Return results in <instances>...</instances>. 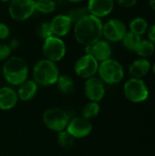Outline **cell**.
<instances>
[{"mask_svg": "<svg viewBox=\"0 0 155 156\" xmlns=\"http://www.w3.org/2000/svg\"><path fill=\"white\" fill-rule=\"evenodd\" d=\"M101 19L89 14L73 25L74 37L76 41L84 46H90L102 38Z\"/></svg>", "mask_w": 155, "mask_h": 156, "instance_id": "obj_1", "label": "cell"}, {"mask_svg": "<svg viewBox=\"0 0 155 156\" xmlns=\"http://www.w3.org/2000/svg\"><path fill=\"white\" fill-rule=\"evenodd\" d=\"M1 73L9 85L18 87L28 79L29 69L23 58L11 56L4 62Z\"/></svg>", "mask_w": 155, "mask_h": 156, "instance_id": "obj_2", "label": "cell"}, {"mask_svg": "<svg viewBox=\"0 0 155 156\" xmlns=\"http://www.w3.org/2000/svg\"><path fill=\"white\" fill-rule=\"evenodd\" d=\"M59 75V69L57 63L46 58L38 60L32 69V80L38 86L42 87L55 85Z\"/></svg>", "mask_w": 155, "mask_h": 156, "instance_id": "obj_3", "label": "cell"}, {"mask_svg": "<svg viewBox=\"0 0 155 156\" xmlns=\"http://www.w3.org/2000/svg\"><path fill=\"white\" fill-rule=\"evenodd\" d=\"M97 74L104 84L114 85L123 80L124 69L121 62L111 58L105 61L100 62Z\"/></svg>", "mask_w": 155, "mask_h": 156, "instance_id": "obj_4", "label": "cell"}, {"mask_svg": "<svg viewBox=\"0 0 155 156\" xmlns=\"http://www.w3.org/2000/svg\"><path fill=\"white\" fill-rule=\"evenodd\" d=\"M42 120L48 129L59 133L66 130L70 118L65 110L58 107H51L44 112Z\"/></svg>", "mask_w": 155, "mask_h": 156, "instance_id": "obj_5", "label": "cell"}, {"mask_svg": "<svg viewBox=\"0 0 155 156\" xmlns=\"http://www.w3.org/2000/svg\"><path fill=\"white\" fill-rule=\"evenodd\" d=\"M123 92L126 99L133 103L143 102L149 97V89L143 79H129L124 83Z\"/></svg>", "mask_w": 155, "mask_h": 156, "instance_id": "obj_6", "label": "cell"}, {"mask_svg": "<svg viewBox=\"0 0 155 156\" xmlns=\"http://www.w3.org/2000/svg\"><path fill=\"white\" fill-rule=\"evenodd\" d=\"M42 52L46 59L57 63L65 58L67 47L62 38L51 36L43 40Z\"/></svg>", "mask_w": 155, "mask_h": 156, "instance_id": "obj_7", "label": "cell"}, {"mask_svg": "<svg viewBox=\"0 0 155 156\" xmlns=\"http://www.w3.org/2000/svg\"><path fill=\"white\" fill-rule=\"evenodd\" d=\"M8 3V14L15 21H25L36 12L35 0H10Z\"/></svg>", "mask_w": 155, "mask_h": 156, "instance_id": "obj_8", "label": "cell"}, {"mask_svg": "<svg viewBox=\"0 0 155 156\" xmlns=\"http://www.w3.org/2000/svg\"><path fill=\"white\" fill-rule=\"evenodd\" d=\"M128 32L124 22L119 18H111L103 23L102 37L109 42H122Z\"/></svg>", "mask_w": 155, "mask_h": 156, "instance_id": "obj_9", "label": "cell"}, {"mask_svg": "<svg viewBox=\"0 0 155 156\" xmlns=\"http://www.w3.org/2000/svg\"><path fill=\"white\" fill-rule=\"evenodd\" d=\"M100 62L96 60L91 55L84 54L79 57L74 65V71L76 75L81 79L87 80L96 76L98 73Z\"/></svg>", "mask_w": 155, "mask_h": 156, "instance_id": "obj_10", "label": "cell"}, {"mask_svg": "<svg viewBox=\"0 0 155 156\" xmlns=\"http://www.w3.org/2000/svg\"><path fill=\"white\" fill-rule=\"evenodd\" d=\"M92 128V123L90 120H87L82 116H78L69 120L66 130L75 139H82L88 137L91 133Z\"/></svg>", "mask_w": 155, "mask_h": 156, "instance_id": "obj_11", "label": "cell"}, {"mask_svg": "<svg viewBox=\"0 0 155 156\" xmlns=\"http://www.w3.org/2000/svg\"><path fill=\"white\" fill-rule=\"evenodd\" d=\"M105 84L99 77L87 79L84 83V93L90 101L100 102L105 96Z\"/></svg>", "mask_w": 155, "mask_h": 156, "instance_id": "obj_12", "label": "cell"}, {"mask_svg": "<svg viewBox=\"0 0 155 156\" xmlns=\"http://www.w3.org/2000/svg\"><path fill=\"white\" fill-rule=\"evenodd\" d=\"M85 54L91 55L99 62L105 61L111 58L112 48L111 42L104 38H100L94 44L85 47Z\"/></svg>", "mask_w": 155, "mask_h": 156, "instance_id": "obj_13", "label": "cell"}, {"mask_svg": "<svg viewBox=\"0 0 155 156\" xmlns=\"http://www.w3.org/2000/svg\"><path fill=\"white\" fill-rule=\"evenodd\" d=\"M49 24L53 36L60 38L67 36L73 27V23L67 14L56 15L50 20Z\"/></svg>", "mask_w": 155, "mask_h": 156, "instance_id": "obj_14", "label": "cell"}, {"mask_svg": "<svg viewBox=\"0 0 155 156\" xmlns=\"http://www.w3.org/2000/svg\"><path fill=\"white\" fill-rule=\"evenodd\" d=\"M114 6L115 0H89L87 5L89 13L100 19L108 16Z\"/></svg>", "mask_w": 155, "mask_h": 156, "instance_id": "obj_15", "label": "cell"}, {"mask_svg": "<svg viewBox=\"0 0 155 156\" xmlns=\"http://www.w3.org/2000/svg\"><path fill=\"white\" fill-rule=\"evenodd\" d=\"M18 101L16 90L12 87L4 86L0 88V110L8 111L13 109Z\"/></svg>", "mask_w": 155, "mask_h": 156, "instance_id": "obj_16", "label": "cell"}, {"mask_svg": "<svg viewBox=\"0 0 155 156\" xmlns=\"http://www.w3.org/2000/svg\"><path fill=\"white\" fill-rule=\"evenodd\" d=\"M152 66L147 58H140L132 62L129 67V74L131 78L143 79L151 70Z\"/></svg>", "mask_w": 155, "mask_h": 156, "instance_id": "obj_17", "label": "cell"}, {"mask_svg": "<svg viewBox=\"0 0 155 156\" xmlns=\"http://www.w3.org/2000/svg\"><path fill=\"white\" fill-rule=\"evenodd\" d=\"M38 85L33 80H26L18 86L16 90L18 100L23 101H28L32 100L37 93Z\"/></svg>", "mask_w": 155, "mask_h": 156, "instance_id": "obj_18", "label": "cell"}, {"mask_svg": "<svg viewBox=\"0 0 155 156\" xmlns=\"http://www.w3.org/2000/svg\"><path fill=\"white\" fill-rule=\"evenodd\" d=\"M148 27H149V24H148L147 20L143 17L138 16V17H135L131 20V22L129 24L128 30L133 34H136V35L142 37L144 34H146Z\"/></svg>", "mask_w": 155, "mask_h": 156, "instance_id": "obj_19", "label": "cell"}, {"mask_svg": "<svg viewBox=\"0 0 155 156\" xmlns=\"http://www.w3.org/2000/svg\"><path fill=\"white\" fill-rule=\"evenodd\" d=\"M56 85L58 86L59 92L65 95L71 94L75 89V82L69 75H59Z\"/></svg>", "mask_w": 155, "mask_h": 156, "instance_id": "obj_20", "label": "cell"}, {"mask_svg": "<svg viewBox=\"0 0 155 156\" xmlns=\"http://www.w3.org/2000/svg\"><path fill=\"white\" fill-rule=\"evenodd\" d=\"M155 51V45L153 43H152L149 39H142L141 42L139 43L135 53L143 58H147L153 55Z\"/></svg>", "mask_w": 155, "mask_h": 156, "instance_id": "obj_21", "label": "cell"}, {"mask_svg": "<svg viewBox=\"0 0 155 156\" xmlns=\"http://www.w3.org/2000/svg\"><path fill=\"white\" fill-rule=\"evenodd\" d=\"M142 39H143V37L141 36L133 34L128 30L127 34L125 35V37L122 40V43L127 50L135 52V50H136V48H137V47H138V45Z\"/></svg>", "mask_w": 155, "mask_h": 156, "instance_id": "obj_22", "label": "cell"}, {"mask_svg": "<svg viewBox=\"0 0 155 156\" xmlns=\"http://www.w3.org/2000/svg\"><path fill=\"white\" fill-rule=\"evenodd\" d=\"M100 112V106L99 102L96 101H90L85 104V106L82 109L81 116L87 120H92L96 118Z\"/></svg>", "mask_w": 155, "mask_h": 156, "instance_id": "obj_23", "label": "cell"}, {"mask_svg": "<svg viewBox=\"0 0 155 156\" xmlns=\"http://www.w3.org/2000/svg\"><path fill=\"white\" fill-rule=\"evenodd\" d=\"M57 5L54 0H37L36 1V11L41 14H50L55 12Z\"/></svg>", "mask_w": 155, "mask_h": 156, "instance_id": "obj_24", "label": "cell"}, {"mask_svg": "<svg viewBox=\"0 0 155 156\" xmlns=\"http://www.w3.org/2000/svg\"><path fill=\"white\" fill-rule=\"evenodd\" d=\"M58 143L64 149H70L75 143V138L67 130L58 133Z\"/></svg>", "mask_w": 155, "mask_h": 156, "instance_id": "obj_25", "label": "cell"}, {"mask_svg": "<svg viewBox=\"0 0 155 156\" xmlns=\"http://www.w3.org/2000/svg\"><path fill=\"white\" fill-rule=\"evenodd\" d=\"M90 13H89L87 6H79V7H75V8L71 9L67 15L71 19V21L74 25L77 21H79L80 18L84 17L85 16H87Z\"/></svg>", "mask_w": 155, "mask_h": 156, "instance_id": "obj_26", "label": "cell"}, {"mask_svg": "<svg viewBox=\"0 0 155 156\" xmlns=\"http://www.w3.org/2000/svg\"><path fill=\"white\" fill-rule=\"evenodd\" d=\"M37 34L38 36L44 40L51 36H53L52 31H51V27H50V24L49 22H43L39 25L38 28H37Z\"/></svg>", "mask_w": 155, "mask_h": 156, "instance_id": "obj_27", "label": "cell"}, {"mask_svg": "<svg viewBox=\"0 0 155 156\" xmlns=\"http://www.w3.org/2000/svg\"><path fill=\"white\" fill-rule=\"evenodd\" d=\"M12 49L8 44H0V62H5L11 57Z\"/></svg>", "mask_w": 155, "mask_h": 156, "instance_id": "obj_28", "label": "cell"}, {"mask_svg": "<svg viewBox=\"0 0 155 156\" xmlns=\"http://www.w3.org/2000/svg\"><path fill=\"white\" fill-rule=\"evenodd\" d=\"M9 36H10L9 27L4 22H0V39L5 40L9 37Z\"/></svg>", "mask_w": 155, "mask_h": 156, "instance_id": "obj_29", "label": "cell"}, {"mask_svg": "<svg viewBox=\"0 0 155 156\" xmlns=\"http://www.w3.org/2000/svg\"><path fill=\"white\" fill-rule=\"evenodd\" d=\"M115 2L124 8H132L137 4L138 0H115Z\"/></svg>", "mask_w": 155, "mask_h": 156, "instance_id": "obj_30", "label": "cell"}, {"mask_svg": "<svg viewBox=\"0 0 155 156\" xmlns=\"http://www.w3.org/2000/svg\"><path fill=\"white\" fill-rule=\"evenodd\" d=\"M146 34H147V39H149L152 43L155 45V24L149 26Z\"/></svg>", "mask_w": 155, "mask_h": 156, "instance_id": "obj_31", "label": "cell"}, {"mask_svg": "<svg viewBox=\"0 0 155 156\" xmlns=\"http://www.w3.org/2000/svg\"><path fill=\"white\" fill-rule=\"evenodd\" d=\"M8 45H9V47L11 48V49H12V50H14V49L18 48L19 45H20V42H19L17 39H12Z\"/></svg>", "mask_w": 155, "mask_h": 156, "instance_id": "obj_32", "label": "cell"}, {"mask_svg": "<svg viewBox=\"0 0 155 156\" xmlns=\"http://www.w3.org/2000/svg\"><path fill=\"white\" fill-rule=\"evenodd\" d=\"M149 5L153 10L155 11V0H149Z\"/></svg>", "mask_w": 155, "mask_h": 156, "instance_id": "obj_33", "label": "cell"}, {"mask_svg": "<svg viewBox=\"0 0 155 156\" xmlns=\"http://www.w3.org/2000/svg\"><path fill=\"white\" fill-rule=\"evenodd\" d=\"M66 1H68L69 3H72V4H79V3L83 2L84 0H66Z\"/></svg>", "mask_w": 155, "mask_h": 156, "instance_id": "obj_34", "label": "cell"}, {"mask_svg": "<svg viewBox=\"0 0 155 156\" xmlns=\"http://www.w3.org/2000/svg\"><path fill=\"white\" fill-rule=\"evenodd\" d=\"M56 3H57V5H58V4H61L63 1H65V0H54Z\"/></svg>", "mask_w": 155, "mask_h": 156, "instance_id": "obj_35", "label": "cell"}, {"mask_svg": "<svg viewBox=\"0 0 155 156\" xmlns=\"http://www.w3.org/2000/svg\"><path fill=\"white\" fill-rule=\"evenodd\" d=\"M152 70H153V73L154 74L155 76V63L153 65V67H152Z\"/></svg>", "mask_w": 155, "mask_h": 156, "instance_id": "obj_36", "label": "cell"}, {"mask_svg": "<svg viewBox=\"0 0 155 156\" xmlns=\"http://www.w3.org/2000/svg\"><path fill=\"white\" fill-rule=\"evenodd\" d=\"M10 0H0V3H6V2H9Z\"/></svg>", "mask_w": 155, "mask_h": 156, "instance_id": "obj_37", "label": "cell"}, {"mask_svg": "<svg viewBox=\"0 0 155 156\" xmlns=\"http://www.w3.org/2000/svg\"><path fill=\"white\" fill-rule=\"evenodd\" d=\"M1 75H2V73H1V69H0V78H1Z\"/></svg>", "mask_w": 155, "mask_h": 156, "instance_id": "obj_38", "label": "cell"}, {"mask_svg": "<svg viewBox=\"0 0 155 156\" xmlns=\"http://www.w3.org/2000/svg\"><path fill=\"white\" fill-rule=\"evenodd\" d=\"M35 1H37V0H35Z\"/></svg>", "mask_w": 155, "mask_h": 156, "instance_id": "obj_39", "label": "cell"}]
</instances>
